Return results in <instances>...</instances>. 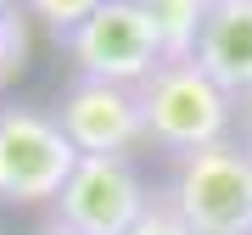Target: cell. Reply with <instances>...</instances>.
I'll use <instances>...</instances> for the list:
<instances>
[{"label":"cell","mask_w":252,"mask_h":235,"mask_svg":"<svg viewBox=\"0 0 252 235\" xmlns=\"http://www.w3.org/2000/svg\"><path fill=\"white\" fill-rule=\"evenodd\" d=\"M157 196L196 235H252V151L241 140H213L185 157H168Z\"/></svg>","instance_id":"1"},{"label":"cell","mask_w":252,"mask_h":235,"mask_svg":"<svg viewBox=\"0 0 252 235\" xmlns=\"http://www.w3.org/2000/svg\"><path fill=\"white\" fill-rule=\"evenodd\" d=\"M140 123L146 146L162 157H185L196 146L230 140L235 135V95H224L213 79L190 62H162L152 79L140 84Z\"/></svg>","instance_id":"2"},{"label":"cell","mask_w":252,"mask_h":235,"mask_svg":"<svg viewBox=\"0 0 252 235\" xmlns=\"http://www.w3.org/2000/svg\"><path fill=\"white\" fill-rule=\"evenodd\" d=\"M62 51H67V62H73L79 79L129 84V90H140L162 67V45H157L152 11L140 0H101L95 17H84L62 39Z\"/></svg>","instance_id":"3"},{"label":"cell","mask_w":252,"mask_h":235,"mask_svg":"<svg viewBox=\"0 0 252 235\" xmlns=\"http://www.w3.org/2000/svg\"><path fill=\"white\" fill-rule=\"evenodd\" d=\"M79 151L51 112L39 107H0V202H56Z\"/></svg>","instance_id":"4"},{"label":"cell","mask_w":252,"mask_h":235,"mask_svg":"<svg viewBox=\"0 0 252 235\" xmlns=\"http://www.w3.org/2000/svg\"><path fill=\"white\" fill-rule=\"evenodd\" d=\"M152 202H157V190L146 185L135 157H79L51 218L73 224L79 235H129Z\"/></svg>","instance_id":"5"},{"label":"cell","mask_w":252,"mask_h":235,"mask_svg":"<svg viewBox=\"0 0 252 235\" xmlns=\"http://www.w3.org/2000/svg\"><path fill=\"white\" fill-rule=\"evenodd\" d=\"M56 123L73 140L79 157H129L135 146H146L140 123V95L129 84H101V79H73L56 95Z\"/></svg>","instance_id":"6"},{"label":"cell","mask_w":252,"mask_h":235,"mask_svg":"<svg viewBox=\"0 0 252 235\" xmlns=\"http://www.w3.org/2000/svg\"><path fill=\"white\" fill-rule=\"evenodd\" d=\"M196 67L224 95H252V0H213L196 39Z\"/></svg>","instance_id":"7"},{"label":"cell","mask_w":252,"mask_h":235,"mask_svg":"<svg viewBox=\"0 0 252 235\" xmlns=\"http://www.w3.org/2000/svg\"><path fill=\"white\" fill-rule=\"evenodd\" d=\"M146 11H152L162 62H190V56H196V39H202V23H207V11H213V0H152Z\"/></svg>","instance_id":"8"},{"label":"cell","mask_w":252,"mask_h":235,"mask_svg":"<svg viewBox=\"0 0 252 235\" xmlns=\"http://www.w3.org/2000/svg\"><path fill=\"white\" fill-rule=\"evenodd\" d=\"M17 6H23L39 28H45L56 45H62V39H67L84 17H95V6H101V0H17Z\"/></svg>","instance_id":"9"},{"label":"cell","mask_w":252,"mask_h":235,"mask_svg":"<svg viewBox=\"0 0 252 235\" xmlns=\"http://www.w3.org/2000/svg\"><path fill=\"white\" fill-rule=\"evenodd\" d=\"M23 56H28V11L11 6L0 11V84L23 73Z\"/></svg>","instance_id":"10"},{"label":"cell","mask_w":252,"mask_h":235,"mask_svg":"<svg viewBox=\"0 0 252 235\" xmlns=\"http://www.w3.org/2000/svg\"><path fill=\"white\" fill-rule=\"evenodd\" d=\"M129 235H196V230H190V224H185V218H180V213H174V207H168V202H162V196H157V202H152V207H146V218H140V224H135V230H129Z\"/></svg>","instance_id":"11"},{"label":"cell","mask_w":252,"mask_h":235,"mask_svg":"<svg viewBox=\"0 0 252 235\" xmlns=\"http://www.w3.org/2000/svg\"><path fill=\"white\" fill-rule=\"evenodd\" d=\"M235 140L252 151V95H241V101H235Z\"/></svg>","instance_id":"12"},{"label":"cell","mask_w":252,"mask_h":235,"mask_svg":"<svg viewBox=\"0 0 252 235\" xmlns=\"http://www.w3.org/2000/svg\"><path fill=\"white\" fill-rule=\"evenodd\" d=\"M34 235H79V230H73V224H62V218H45Z\"/></svg>","instance_id":"13"},{"label":"cell","mask_w":252,"mask_h":235,"mask_svg":"<svg viewBox=\"0 0 252 235\" xmlns=\"http://www.w3.org/2000/svg\"><path fill=\"white\" fill-rule=\"evenodd\" d=\"M11 6H17V0H0V11H11Z\"/></svg>","instance_id":"14"},{"label":"cell","mask_w":252,"mask_h":235,"mask_svg":"<svg viewBox=\"0 0 252 235\" xmlns=\"http://www.w3.org/2000/svg\"><path fill=\"white\" fill-rule=\"evenodd\" d=\"M140 6H152V0H140Z\"/></svg>","instance_id":"15"}]
</instances>
